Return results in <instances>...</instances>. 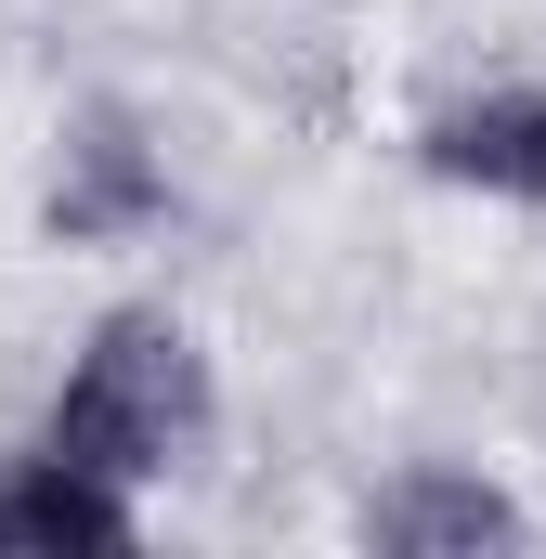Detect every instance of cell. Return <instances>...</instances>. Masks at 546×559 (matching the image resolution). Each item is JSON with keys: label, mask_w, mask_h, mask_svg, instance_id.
Listing matches in <instances>:
<instances>
[{"label": "cell", "mask_w": 546, "mask_h": 559, "mask_svg": "<svg viewBox=\"0 0 546 559\" xmlns=\"http://www.w3.org/2000/svg\"><path fill=\"white\" fill-rule=\"evenodd\" d=\"M209 442V365H195V338L169 325V312H105L92 325V352L66 365V391H52V429H39V455H66V468H92V481H156V468H182Z\"/></svg>", "instance_id": "obj_1"}, {"label": "cell", "mask_w": 546, "mask_h": 559, "mask_svg": "<svg viewBox=\"0 0 546 559\" xmlns=\"http://www.w3.org/2000/svg\"><path fill=\"white\" fill-rule=\"evenodd\" d=\"M0 547H39V559L92 547V559H118L131 547V495L92 481V468H66V455H13L0 468Z\"/></svg>", "instance_id": "obj_2"}, {"label": "cell", "mask_w": 546, "mask_h": 559, "mask_svg": "<svg viewBox=\"0 0 546 559\" xmlns=\"http://www.w3.org/2000/svg\"><path fill=\"white\" fill-rule=\"evenodd\" d=\"M429 169H442V182H482V195H534V209H546V92L442 105V118H429Z\"/></svg>", "instance_id": "obj_3"}, {"label": "cell", "mask_w": 546, "mask_h": 559, "mask_svg": "<svg viewBox=\"0 0 546 559\" xmlns=\"http://www.w3.org/2000/svg\"><path fill=\"white\" fill-rule=\"evenodd\" d=\"M365 534L391 559H442V547H521V508L495 495V481H468V468H416L391 481L378 508H365Z\"/></svg>", "instance_id": "obj_4"}, {"label": "cell", "mask_w": 546, "mask_h": 559, "mask_svg": "<svg viewBox=\"0 0 546 559\" xmlns=\"http://www.w3.org/2000/svg\"><path fill=\"white\" fill-rule=\"evenodd\" d=\"M143 209H156V169L131 156L118 118H92V131H79V182L52 195V222H66V235H118V222H143Z\"/></svg>", "instance_id": "obj_5"}]
</instances>
